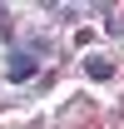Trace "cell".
<instances>
[{
  "label": "cell",
  "mask_w": 124,
  "mask_h": 129,
  "mask_svg": "<svg viewBox=\"0 0 124 129\" xmlns=\"http://www.w3.org/2000/svg\"><path fill=\"white\" fill-rule=\"evenodd\" d=\"M5 75H10L15 84H25V80H35V75H40V60H35L30 50H10V64H5Z\"/></svg>",
  "instance_id": "1"
},
{
  "label": "cell",
  "mask_w": 124,
  "mask_h": 129,
  "mask_svg": "<svg viewBox=\"0 0 124 129\" xmlns=\"http://www.w3.org/2000/svg\"><path fill=\"white\" fill-rule=\"evenodd\" d=\"M84 70H89V80H114V64L109 60H84Z\"/></svg>",
  "instance_id": "2"
}]
</instances>
